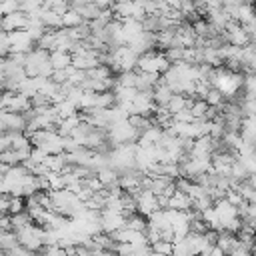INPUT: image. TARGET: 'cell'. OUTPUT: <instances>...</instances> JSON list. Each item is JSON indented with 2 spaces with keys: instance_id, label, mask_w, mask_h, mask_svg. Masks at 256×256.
Wrapping results in <instances>:
<instances>
[{
  "instance_id": "obj_14",
  "label": "cell",
  "mask_w": 256,
  "mask_h": 256,
  "mask_svg": "<svg viewBox=\"0 0 256 256\" xmlns=\"http://www.w3.org/2000/svg\"><path fill=\"white\" fill-rule=\"evenodd\" d=\"M18 246V240H16V234L10 232V230H0V250L4 252H10L12 248Z\"/></svg>"
},
{
  "instance_id": "obj_11",
  "label": "cell",
  "mask_w": 256,
  "mask_h": 256,
  "mask_svg": "<svg viewBox=\"0 0 256 256\" xmlns=\"http://www.w3.org/2000/svg\"><path fill=\"white\" fill-rule=\"evenodd\" d=\"M186 100H188V96H182V94H174V96L170 98V102L166 104V110L170 112V116H174V114H178V112L186 110Z\"/></svg>"
},
{
  "instance_id": "obj_3",
  "label": "cell",
  "mask_w": 256,
  "mask_h": 256,
  "mask_svg": "<svg viewBox=\"0 0 256 256\" xmlns=\"http://www.w3.org/2000/svg\"><path fill=\"white\" fill-rule=\"evenodd\" d=\"M106 138L114 148V146H122V144H134L140 138V132L128 120H122V122L112 124L106 130Z\"/></svg>"
},
{
  "instance_id": "obj_6",
  "label": "cell",
  "mask_w": 256,
  "mask_h": 256,
  "mask_svg": "<svg viewBox=\"0 0 256 256\" xmlns=\"http://www.w3.org/2000/svg\"><path fill=\"white\" fill-rule=\"evenodd\" d=\"M124 222H126V218L120 212H112V210H102L100 212V228L108 236H112L114 232L122 230L124 228Z\"/></svg>"
},
{
  "instance_id": "obj_15",
  "label": "cell",
  "mask_w": 256,
  "mask_h": 256,
  "mask_svg": "<svg viewBox=\"0 0 256 256\" xmlns=\"http://www.w3.org/2000/svg\"><path fill=\"white\" fill-rule=\"evenodd\" d=\"M116 86L134 88V86H136V70H132V72H120V74L116 76Z\"/></svg>"
},
{
  "instance_id": "obj_7",
  "label": "cell",
  "mask_w": 256,
  "mask_h": 256,
  "mask_svg": "<svg viewBox=\"0 0 256 256\" xmlns=\"http://www.w3.org/2000/svg\"><path fill=\"white\" fill-rule=\"evenodd\" d=\"M28 24V16L22 14V12H14V14H8V16H2L0 20V30L2 32H16V30H24Z\"/></svg>"
},
{
  "instance_id": "obj_20",
  "label": "cell",
  "mask_w": 256,
  "mask_h": 256,
  "mask_svg": "<svg viewBox=\"0 0 256 256\" xmlns=\"http://www.w3.org/2000/svg\"><path fill=\"white\" fill-rule=\"evenodd\" d=\"M22 208H24V202L18 198V196H14V198H10V204H8V212L14 216V214H18V212H22Z\"/></svg>"
},
{
  "instance_id": "obj_23",
  "label": "cell",
  "mask_w": 256,
  "mask_h": 256,
  "mask_svg": "<svg viewBox=\"0 0 256 256\" xmlns=\"http://www.w3.org/2000/svg\"><path fill=\"white\" fill-rule=\"evenodd\" d=\"M0 20H2V10H0Z\"/></svg>"
},
{
  "instance_id": "obj_21",
  "label": "cell",
  "mask_w": 256,
  "mask_h": 256,
  "mask_svg": "<svg viewBox=\"0 0 256 256\" xmlns=\"http://www.w3.org/2000/svg\"><path fill=\"white\" fill-rule=\"evenodd\" d=\"M8 204H10V198L4 196V194H0V216H2L4 212H8Z\"/></svg>"
},
{
  "instance_id": "obj_19",
  "label": "cell",
  "mask_w": 256,
  "mask_h": 256,
  "mask_svg": "<svg viewBox=\"0 0 256 256\" xmlns=\"http://www.w3.org/2000/svg\"><path fill=\"white\" fill-rule=\"evenodd\" d=\"M10 54V40H8V32L0 30V58L4 60V56Z\"/></svg>"
},
{
  "instance_id": "obj_12",
  "label": "cell",
  "mask_w": 256,
  "mask_h": 256,
  "mask_svg": "<svg viewBox=\"0 0 256 256\" xmlns=\"http://www.w3.org/2000/svg\"><path fill=\"white\" fill-rule=\"evenodd\" d=\"M52 108H54V112H56V116H58L60 120L70 118V116H74V114H76V106H74L72 102H68V100H62V102L54 104Z\"/></svg>"
},
{
  "instance_id": "obj_1",
  "label": "cell",
  "mask_w": 256,
  "mask_h": 256,
  "mask_svg": "<svg viewBox=\"0 0 256 256\" xmlns=\"http://www.w3.org/2000/svg\"><path fill=\"white\" fill-rule=\"evenodd\" d=\"M28 138H30V144H34V148L42 150L46 156L64 154V138L58 136L56 130H38Z\"/></svg>"
},
{
  "instance_id": "obj_8",
  "label": "cell",
  "mask_w": 256,
  "mask_h": 256,
  "mask_svg": "<svg viewBox=\"0 0 256 256\" xmlns=\"http://www.w3.org/2000/svg\"><path fill=\"white\" fill-rule=\"evenodd\" d=\"M168 210H178V212H190L192 210V198L184 192H174L168 198Z\"/></svg>"
},
{
  "instance_id": "obj_17",
  "label": "cell",
  "mask_w": 256,
  "mask_h": 256,
  "mask_svg": "<svg viewBox=\"0 0 256 256\" xmlns=\"http://www.w3.org/2000/svg\"><path fill=\"white\" fill-rule=\"evenodd\" d=\"M152 252L156 254H162V256H172V242H164V240H158L154 244H150Z\"/></svg>"
},
{
  "instance_id": "obj_22",
  "label": "cell",
  "mask_w": 256,
  "mask_h": 256,
  "mask_svg": "<svg viewBox=\"0 0 256 256\" xmlns=\"http://www.w3.org/2000/svg\"><path fill=\"white\" fill-rule=\"evenodd\" d=\"M6 168H8V166H4V164H2V160H0V174H4V172H6Z\"/></svg>"
},
{
  "instance_id": "obj_13",
  "label": "cell",
  "mask_w": 256,
  "mask_h": 256,
  "mask_svg": "<svg viewBox=\"0 0 256 256\" xmlns=\"http://www.w3.org/2000/svg\"><path fill=\"white\" fill-rule=\"evenodd\" d=\"M82 24H84V20L80 18V14H78V12L68 10L66 14H62V28L72 30V28H78V26H82Z\"/></svg>"
},
{
  "instance_id": "obj_18",
  "label": "cell",
  "mask_w": 256,
  "mask_h": 256,
  "mask_svg": "<svg viewBox=\"0 0 256 256\" xmlns=\"http://www.w3.org/2000/svg\"><path fill=\"white\" fill-rule=\"evenodd\" d=\"M0 10H2V16H8V14H14V12H20V2H16V0L0 2Z\"/></svg>"
},
{
  "instance_id": "obj_10",
  "label": "cell",
  "mask_w": 256,
  "mask_h": 256,
  "mask_svg": "<svg viewBox=\"0 0 256 256\" xmlns=\"http://www.w3.org/2000/svg\"><path fill=\"white\" fill-rule=\"evenodd\" d=\"M124 228H130V230H134V232L144 234V232H146V228H148V222H146V218H144V216H140V214H132V216H128V218H126Z\"/></svg>"
},
{
  "instance_id": "obj_2",
  "label": "cell",
  "mask_w": 256,
  "mask_h": 256,
  "mask_svg": "<svg viewBox=\"0 0 256 256\" xmlns=\"http://www.w3.org/2000/svg\"><path fill=\"white\" fill-rule=\"evenodd\" d=\"M136 72H144V74H158L162 76L168 68H170V62L166 60L164 52L160 50H150L142 56H138V64H136Z\"/></svg>"
},
{
  "instance_id": "obj_4",
  "label": "cell",
  "mask_w": 256,
  "mask_h": 256,
  "mask_svg": "<svg viewBox=\"0 0 256 256\" xmlns=\"http://www.w3.org/2000/svg\"><path fill=\"white\" fill-rule=\"evenodd\" d=\"M44 236L46 230L38 224H30L26 228H22L20 232H16V240L22 248H26L28 252H38L44 246Z\"/></svg>"
},
{
  "instance_id": "obj_16",
  "label": "cell",
  "mask_w": 256,
  "mask_h": 256,
  "mask_svg": "<svg viewBox=\"0 0 256 256\" xmlns=\"http://www.w3.org/2000/svg\"><path fill=\"white\" fill-rule=\"evenodd\" d=\"M206 110H208V104L204 100H194L190 112H192V118L194 120H204L206 118Z\"/></svg>"
},
{
  "instance_id": "obj_5",
  "label": "cell",
  "mask_w": 256,
  "mask_h": 256,
  "mask_svg": "<svg viewBox=\"0 0 256 256\" xmlns=\"http://www.w3.org/2000/svg\"><path fill=\"white\" fill-rule=\"evenodd\" d=\"M8 40H10V54H28V52H32L34 40L30 38V34L26 30L10 32Z\"/></svg>"
},
{
  "instance_id": "obj_9",
  "label": "cell",
  "mask_w": 256,
  "mask_h": 256,
  "mask_svg": "<svg viewBox=\"0 0 256 256\" xmlns=\"http://www.w3.org/2000/svg\"><path fill=\"white\" fill-rule=\"evenodd\" d=\"M48 60H50L52 70H66L68 66H72V56H70V52H62V50L50 52Z\"/></svg>"
}]
</instances>
